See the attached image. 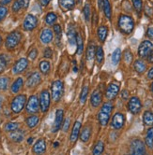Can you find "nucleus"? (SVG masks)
I'll list each match as a JSON object with an SVG mask.
<instances>
[{"mask_svg": "<svg viewBox=\"0 0 153 155\" xmlns=\"http://www.w3.org/2000/svg\"><path fill=\"white\" fill-rule=\"evenodd\" d=\"M113 108H114V106L112 102L110 101L105 102L101 107L100 112L98 114V120H99V123L102 126H106L108 124Z\"/></svg>", "mask_w": 153, "mask_h": 155, "instance_id": "nucleus-1", "label": "nucleus"}, {"mask_svg": "<svg viewBox=\"0 0 153 155\" xmlns=\"http://www.w3.org/2000/svg\"><path fill=\"white\" fill-rule=\"evenodd\" d=\"M118 28L123 34H130L134 28V19L128 15H120L118 19Z\"/></svg>", "mask_w": 153, "mask_h": 155, "instance_id": "nucleus-2", "label": "nucleus"}, {"mask_svg": "<svg viewBox=\"0 0 153 155\" xmlns=\"http://www.w3.org/2000/svg\"><path fill=\"white\" fill-rule=\"evenodd\" d=\"M26 102V96L25 94H19L13 98L12 101V105H10V108H12V112L14 113H20L23 110L25 105Z\"/></svg>", "mask_w": 153, "mask_h": 155, "instance_id": "nucleus-3", "label": "nucleus"}, {"mask_svg": "<svg viewBox=\"0 0 153 155\" xmlns=\"http://www.w3.org/2000/svg\"><path fill=\"white\" fill-rule=\"evenodd\" d=\"M21 38H22V35H21L20 32H18V31L12 32L7 37L6 43H5L6 48L8 50H12V49H14L18 45V44H19V42L21 41Z\"/></svg>", "mask_w": 153, "mask_h": 155, "instance_id": "nucleus-4", "label": "nucleus"}, {"mask_svg": "<svg viewBox=\"0 0 153 155\" xmlns=\"http://www.w3.org/2000/svg\"><path fill=\"white\" fill-rule=\"evenodd\" d=\"M52 97L54 102L60 100L64 93V84L61 81H56L52 84Z\"/></svg>", "mask_w": 153, "mask_h": 155, "instance_id": "nucleus-5", "label": "nucleus"}, {"mask_svg": "<svg viewBox=\"0 0 153 155\" xmlns=\"http://www.w3.org/2000/svg\"><path fill=\"white\" fill-rule=\"evenodd\" d=\"M130 151L132 154L135 155H142V154H146V147L144 142L141 139H134L130 143Z\"/></svg>", "mask_w": 153, "mask_h": 155, "instance_id": "nucleus-6", "label": "nucleus"}, {"mask_svg": "<svg viewBox=\"0 0 153 155\" xmlns=\"http://www.w3.org/2000/svg\"><path fill=\"white\" fill-rule=\"evenodd\" d=\"M151 52H153V43L149 40H145L139 45L138 55L141 58H147Z\"/></svg>", "mask_w": 153, "mask_h": 155, "instance_id": "nucleus-7", "label": "nucleus"}, {"mask_svg": "<svg viewBox=\"0 0 153 155\" xmlns=\"http://www.w3.org/2000/svg\"><path fill=\"white\" fill-rule=\"evenodd\" d=\"M128 109H129V111L134 115L138 114L142 109V103L140 99L136 96L130 97L128 102Z\"/></svg>", "mask_w": 153, "mask_h": 155, "instance_id": "nucleus-8", "label": "nucleus"}, {"mask_svg": "<svg viewBox=\"0 0 153 155\" xmlns=\"http://www.w3.org/2000/svg\"><path fill=\"white\" fill-rule=\"evenodd\" d=\"M40 107L42 112H46L50 107V94L47 90H43L40 95Z\"/></svg>", "mask_w": 153, "mask_h": 155, "instance_id": "nucleus-9", "label": "nucleus"}, {"mask_svg": "<svg viewBox=\"0 0 153 155\" xmlns=\"http://www.w3.org/2000/svg\"><path fill=\"white\" fill-rule=\"evenodd\" d=\"M118 93H119V84L116 82H112L107 87L106 92H105V96L108 100H114L117 96Z\"/></svg>", "mask_w": 153, "mask_h": 155, "instance_id": "nucleus-10", "label": "nucleus"}, {"mask_svg": "<svg viewBox=\"0 0 153 155\" xmlns=\"http://www.w3.org/2000/svg\"><path fill=\"white\" fill-rule=\"evenodd\" d=\"M124 124H125V116L120 112L116 113L112 118L111 126L116 130H119L124 126Z\"/></svg>", "mask_w": 153, "mask_h": 155, "instance_id": "nucleus-11", "label": "nucleus"}, {"mask_svg": "<svg viewBox=\"0 0 153 155\" xmlns=\"http://www.w3.org/2000/svg\"><path fill=\"white\" fill-rule=\"evenodd\" d=\"M37 25H38V19L34 15L28 14L25 18L23 27L26 31H32L33 29L36 28Z\"/></svg>", "mask_w": 153, "mask_h": 155, "instance_id": "nucleus-12", "label": "nucleus"}, {"mask_svg": "<svg viewBox=\"0 0 153 155\" xmlns=\"http://www.w3.org/2000/svg\"><path fill=\"white\" fill-rule=\"evenodd\" d=\"M40 108V102L36 95H31L26 105V111L28 113H37Z\"/></svg>", "mask_w": 153, "mask_h": 155, "instance_id": "nucleus-13", "label": "nucleus"}, {"mask_svg": "<svg viewBox=\"0 0 153 155\" xmlns=\"http://www.w3.org/2000/svg\"><path fill=\"white\" fill-rule=\"evenodd\" d=\"M28 66V60L26 58H21L19 59L12 68L13 74H20L25 71Z\"/></svg>", "mask_w": 153, "mask_h": 155, "instance_id": "nucleus-14", "label": "nucleus"}, {"mask_svg": "<svg viewBox=\"0 0 153 155\" xmlns=\"http://www.w3.org/2000/svg\"><path fill=\"white\" fill-rule=\"evenodd\" d=\"M41 81V77H40V74L39 72H34L32 73L27 79V81H26V86L28 88H33V87H36L37 85H39Z\"/></svg>", "mask_w": 153, "mask_h": 155, "instance_id": "nucleus-15", "label": "nucleus"}, {"mask_svg": "<svg viewBox=\"0 0 153 155\" xmlns=\"http://www.w3.org/2000/svg\"><path fill=\"white\" fill-rule=\"evenodd\" d=\"M103 102V94L100 90H95L90 97V103L93 107H98Z\"/></svg>", "mask_w": 153, "mask_h": 155, "instance_id": "nucleus-16", "label": "nucleus"}, {"mask_svg": "<svg viewBox=\"0 0 153 155\" xmlns=\"http://www.w3.org/2000/svg\"><path fill=\"white\" fill-rule=\"evenodd\" d=\"M64 120V111L62 109H57L56 112V118H54V132H57L61 127Z\"/></svg>", "mask_w": 153, "mask_h": 155, "instance_id": "nucleus-17", "label": "nucleus"}, {"mask_svg": "<svg viewBox=\"0 0 153 155\" xmlns=\"http://www.w3.org/2000/svg\"><path fill=\"white\" fill-rule=\"evenodd\" d=\"M40 41L43 43V44H49L53 38H54V34H53V32L52 30L46 28L44 30H42V32L40 33Z\"/></svg>", "mask_w": 153, "mask_h": 155, "instance_id": "nucleus-18", "label": "nucleus"}, {"mask_svg": "<svg viewBox=\"0 0 153 155\" xmlns=\"http://www.w3.org/2000/svg\"><path fill=\"white\" fill-rule=\"evenodd\" d=\"M33 152L36 154H41V153H44L46 150V143L44 141V139H39L33 147Z\"/></svg>", "mask_w": 153, "mask_h": 155, "instance_id": "nucleus-19", "label": "nucleus"}, {"mask_svg": "<svg viewBox=\"0 0 153 155\" xmlns=\"http://www.w3.org/2000/svg\"><path fill=\"white\" fill-rule=\"evenodd\" d=\"M81 126H82V124H81L80 121H78V120L75 121V124H74V125L72 127V132H71V137H70L71 142L74 143L76 140L78 139L80 131H81Z\"/></svg>", "mask_w": 153, "mask_h": 155, "instance_id": "nucleus-20", "label": "nucleus"}, {"mask_svg": "<svg viewBox=\"0 0 153 155\" xmlns=\"http://www.w3.org/2000/svg\"><path fill=\"white\" fill-rule=\"evenodd\" d=\"M91 136V127L89 125H86L83 128L80 134V139L82 142H87Z\"/></svg>", "mask_w": 153, "mask_h": 155, "instance_id": "nucleus-21", "label": "nucleus"}, {"mask_svg": "<svg viewBox=\"0 0 153 155\" xmlns=\"http://www.w3.org/2000/svg\"><path fill=\"white\" fill-rule=\"evenodd\" d=\"M76 3V0H59V5L63 10H71Z\"/></svg>", "mask_w": 153, "mask_h": 155, "instance_id": "nucleus-22", "label": "nucleus"}, {"mask_svg": "<svg viewBox=\"0 0 153 155\" xmlns=\"http://www.w3.org/2000/svg\"><path fill=\"white\" fill-rule=\"evenodd\" d=\"M102 6H103L104 15L106 16L107 19L110 20L112 16V8H111V5H110V2H109V0H103Z\"/></svg>", "mask_w": 153, "mask_h": 155, "instance_id": "nucleus-23", "label": "nucleus"}, {"mask_svg": "<svg viewBox=\"0 0 153 155\" xmlns=\"http://www.w3.org/2000/svg\"><path fill=\"white\" fill-rule=\"evenodd\" d=\"M28 5V0H16L12 5V10L14 12H18L23 8H26Z\"/></svg>", "mask_w": 153, "mask_h": 155, "instance_id": "nucleus-24", "label": "nucleus"}, {"mask_svg": "<svg viewBox=\"0 0 153 155\" xmlns=\"http://www.w3.org/2000/svg\"><path fill=\"white\" fill-rule=\"evenodd\" d=\"M134 70L139 73V74H143L146 69H147V65L146 64L144 63V61L142 60H136L134 64Z\"/></svg>", "mask_w": 153, "mask_h": 155, "instance_id": "nucleus-25", "label": "nucleus"}, {"mask_svg": "<svg viewBox=\"0 0 153 155\" xmlns=\"http://www.w3.org/2000/svg\"><path fill=\"white\" fill-rule=\"evenodd\" d=\"M143 121L146 126H152L153 125V113L149 111V110L145 111L143 115Z\"/></svg>", "mask_w": 153, "mask_h": 155, "instance_id": "nucleus-26", "label": "nucleus"}, {"mask_svg": "<svg viewBox=\"0 0 153 155\" xmlns=\"http://www.w3.org/2000/svg\"><path fill=\"white\" fill-rule=\"evenodd\" d=\"M23 84H24L23 79H22V78H18V79L12 83V87H10V90H12V92L13 94H17L22 89V87H23Z\"/></svg>", "mask_w": 153, "mask_h": 155, "instance_id": "nucleus-27", "label": "nucleus"}, {"mask_svg": "<svg viewBox=\"0 0 153 155\" xmlns=\"http://www.w3.org/2000/svg\"><path fill=\"white\" fill-rule=\"evenodd\" d=\"M10 138H12V140L15 141V142H21L23 141L24 137H25V134L22 131H19L18 129L12 132V134H10Z\"/></svg>", "mask_w": 153, "mask_h": 155, "instance_id": "nucleus-28", "label": "nucleus"}, {"mask_svg": "<svg viewBox=\"0 0 153 155\" xmlns=\"http://www.w3.org/2000/svg\"><path fill=\"white\" fill-rule=\"evenodd\" d=\"M107 34H108V29L106 26L102 25L98 29V38H99L101 42H104L106 38H107Z\"/></svg>", "mask_w": 153, "mask_h": 155, "instance_id": "nucleus-29", "label": "nucleus"}, {"mask_svg": "<svg viewBox=\"0 0 153 155\" xmlns=\"http://www.w3.org/2000/svg\"><path fill=\"white\" fill-rule=\"evenodd\" d=\"M40 121V119L37 115H32L30 117H28L26 120V125L29 127V128H34L35 126H37V124H39Z\"/></svg>", "mask_w": 153, "mask_h": 155, "instance_id": "nucleus-30", "label": "nucleus"}, {"mask_svg": "<svg viewBox=\"0 0 153 155\" xmlns=\"http://www.w3.org/2000/svg\"><path fill=\"white\" fill-rule=\"evenodd\" d=\"M95 45L93 44H90V45L87 47V50H86V60L89 62H92V60L94 59L95 57Z\"/></svg>", "mask_w": 153, "mask_h": 155, "instance_id": "nucleus-31", "label": "nucleus"}, {"mask_svg": "<svg viewBox=\"0 0 153 155\" xmlns=\"http://www.w3.org/2000/svg\"><path fill=\"white\" fill-rule=\"evenodd\" d=\"M76 45H77V51H76V53L78 55H81L84 51V42H83V38H82L81 35H79V34L76 35Z\"/></svg>", "mask_w": 153, "mask_h": 155, "instance_id": "nucleus-32", "label": "nucleus"}, {"mask_svg": "<svg viewBox=\"0 0 153 155\" xmlns=\"http://www.w3.org/2000/svg\"><path fill=\"white\" fill-rule=\"evenodd\" d=\"M51 69V64L48 61H41L40 63V70L42 74H48Z\"/></svg>", "mask_w": 153, "mask_h": 155, "instance_id": "nucleus-33", "label": "nucleus"}, {"mask_svg": "<svg viewBox=\"0 0 153 155\" xmlns=\"http://www.w3.org/2000/svg\"><path fill=\"white\" fill-rule=\"evenodd\" d=\"M104 150V144L103 141H98L96 143V145L94 146V149L92 150V153L93 154H96V155H99V154H102Z\"/></svg>", "mask_w": 153, "mask_h": 155, "instance_id": "nucleus-34", "label": "nucleus"}, {"mask_svg": "<svg viewBox=\"0 0 153 155\" xmlns=\"http://www.w3.org/2000/svg\"><path fill=\"white\" fill-rule=\"evenodd\" d=\"M120 58H121V51H120V49H116L112 54V63L114 65H116L119 61H120Z\"/></svg>", "mask_w": 153, "mask_h": 155, "instance_id": "nucleus-35", "label": "nucleus"}, {"mask_svg": "<svg viewBox=\"0 0 153 155\" xmlns=\"http://www.w3.org/2000/svg\"><path fill=\"white\" fill-rule=\"evenodd\" d=\"M95 55H96V60L99 64H102L103 61V58H104V52H103V50L101 46L97 47L96 48V52H95Z\"/></svg>", "mask_w": 153, "mask_h": 155, "instance_id": "nucleus-36", "label": "nucleus"}, {"mask_svg": "<svg viewBox=\"0 0 153 155\" xmlns=\"http://www.w3.org/2000/svg\"><path fill=\"white\" fill-rule=\"evenodd\" d=\"M57 20V16L56 13H54V12H49L45 17V21L48 25H54V23H56Z\"/></svg>", "mask_w": 153, "mask_h": 155, "instance_id": "nucleus-37", "label": "nucleus"}, {"mask_svg": "<svg viewBox=\"0 0 153 155\" xmlns=\"http://www.w3.org/2000/svg\"><path fill=\"white\" fill-rule=\"evenodd\" d=\"M76 35H77V33L75 32V30L73 28H71L68 32V39L70 41V43L71 45H74L76 44Z\"/></svg>", "mask_w": 153, "mask_h": 155, "instance_id": "nucleus-38", "label": "nucleus"}, {"mask_svg": "<svg viewBox=\"0 0 153 155\" xmlns=\"http://www.w3.org/2000/svg\"><path fill=\"white\" fill-rule=\"evenodd\" d=\"M9 87V78L1 77L0 78V90L5 91Z\"/></svg>", "mask_w": 153, "mask_h": 155, "instance_id": "nucleus-39", "label": "nucleus"}, {"mask_svg": "<svg viewBox=\"0 0 153 155\" xmlns=\"http://www.w3.org/2000/svg\"><path fill=\"white\" fill-rule=\"evenodd\" d=\"M87 94H89V86H84L83 90L81 92V94H80V101L81 103H85L87 99Z\"/></svg>", "mask_w": 153, "mask_h": 155, "instance_id": "nucleus-40", "label": "nucleus"}, {"mask_svg": "<svg viewBox=\"0 0 153 155\" xmlns=\"http://www.w3.org/2000/svg\"><path fill=\"white\" fill-rule=\"evenodd\" d=\"M19 128V124L17 123H8L5 126V130L7 132H13Z\"/></svg>", "mask_w": 153, "mask_h": 155, "instance_id": "nucleus-41", "label": "nucleus"}, {"mask_svg": "<svg viewBox=\"0 0 153 155\" xmlns=\"http://www.w3.org/2000/svg\"><path fill=\"white\" fill-rule=\"evenodd\" d=\"M7 64H8V62H7L6 57L4 55L0 54V73L5 71V69L7 68Z\"/></svg>", "mask_w": 153, "mask_h": 155, "instance_id": "nucleus-42", "label": "nucleus"}, {"mask_svg": "<svg viewBox=\"0 0 153 155\" xmlns=\"http://www.w3.org/2000/svg\"><path fill=\"white\" fill-rule=\"evenodd\" d=\"M133 4L136 12L138 13H141L142 8H143V1L142 0H133Z\"/></svg>", "mask_w": 153, "mask_h": 155, "instance_id": "nucleus-43", "label": "nucleus"}, {"mask_svg": "<svg viewBox=\"0 0 153 155\" xmlns=\"http://www.w3.org/2000/svg\"><path fill=\"white\" fill-rule=\"evenodd\" d=\"M84 15L85 18V21H89L90 20V15H91V10H90V6L89 4H85L84 8Z\"/></svg>", "mask_w": 153, "mask_h": 155, "instance_id": "nucleus-44", "label": "nucleus"}, {"mask_svg": "<svg viewBox=\"0 0 153 155\" xmlns=\"http://www.w3.org/2000/svg\"><path fill=\"white\" fill-rule=\"evenodd\" d=\"M54 34L57 36V41H60V38H61V34H62V30H61V27L59 25H54Z\"/></svg>", "mask_w": 153, "mask_h": 155, "instance_id": "nucleus-45", "label": "nucleus"}, {"mask_svg": "<svg viewBox=\"0 0 153 155\" xmlns=\"http://www.w3.org/2000/svg\"><path fill=\"white\" fill-rule=\"evenodd\" d=\"M124 59L127 64H130L133 61V53L130 52V50H126L124 52Z\"/></svg>", "mask_w": 153, "mask_h": 155, "instance_id": "nucleus-46", "label": "nucleus"}, {"mask_svg": "<svg viewBox=\"0 0 153 155\" xmlns=\"http://www.w3.org/2000/svg\"><path fill=\"white\" fill-rule=\"evenodd\" d=\"M8 14V8L4 6H0V21H1Z\"/></svg>", "mask_w": 153, "mask_h": 155, "instance_id": "nucleus-47", "label": "nucleus"}, {"mask_svg": "<svg viewBox=\"0 0 153 155\" xmlns=\"http://www.w3.org/2000/svg\"><path fill=\"white\" fill-rule=\"evenodd\" d=\"M37 56H38V51H37V49H32L29 51V53H28V57L31 60H35L37 58Z\"/></svg>", "mask_w": 153, "mask_h": 155, "instance_id": "nucleus-48", "label": "nucleus"}, {"mask_svg": "<svg viewBox=\"0 0 153 155\" xmlns=\"http://www.w3.org/2000/svg\"><path fill=\"white\" fill-rule=\"evenodd\" d=\"M145 142H146V145L148 146V148H149L150 150L153 149V138H151V137L146 136V137H145Z\"/></svg>", "mask_w": 153, "mask_h": 155, "instance_id": "nucleus-49", "label": "nucleus"}, {"mask_svg": "<svg viewBox=\"0 0 153 155\" xmlns=\"http://www.w3.org/2000/svg\"><path fill=\"white\" fill-rule=\"evenodd\" d=\"M53 56V51L51 48H46L44 51V57L45 58H52Z\"/></svg>", "mask_w": 153, "mask_h": 155, "instance_id": "nucleus-50", "label": "nucleus"}, {"mask_svg": "<svg viewBox=\"0 0 153 155\" xmlns=\"http://www.w3.org/2000/svg\"><path fill=\"white\" fill-rule=\"evenodd\" d=\"M69 127H70V119H66L65 120V123H64V125H63V131L64 132H67L69 130Z\"/></svg>", "mask_w": 153, "mask_h": 155, "instance_id": "nucleus-51", "label": "nucleus"}, {"mask_svg": "<svg viewBox=\"0 0 153 155\" xmlns=\"http://www.w3.org/2000/svg\"><path fill=\"white\" fill-rule=\"evenodd\" d=\"M147 36L150 38V39H153V27H149L147 31Z\"/></svg>", "mask_w": 153, "mask_h": 155, "instance_id": "nucleus-52", "label": "nucleus"}, {"mask_svg": "<svg viewBox=\"0 0 153 155\" xmlns=\"http://www.w3.org/2000/svg\"><path fill=\"white\" fill-rule=\"evenodd\" d=\"M147 136H148V137H151V138H153V125H152V126L148 130Z\"/></svg>", "mask_w": 153, "mask_h": 155, "instance_id": "nucleus-53", "label": "nucleus"}, {"mask_svg": "<svg viewBox=\"0 0 153 155\" xmlns=\"http://www.w3.org/2000/svg\"><path fill=\"white\" fill-rule=\"evenodd\" d=\"M39 1H40V5H41V6L46 7V6L50 3L51 0H39Z\"/></svg>", "mask_w": 153, "mask_h": 155, "instance_id": "nucleus-54", "label": "nucleus"}, {"mask_svg": "<svg viewBox=\"0 0 153 155\" xmlns=\"http://www.w3.org/2000/svg\"><path fill=\"white\" fill-rule=\"evenodd\" d=\"M121 96H122V98L124 99V100H126V99H128V96H129V92H128L127 90L122 91V93H121Z\"/></svg>", "mask_w": 153, "mask_h": 155, "instance_id": "nucleus-55", "label": "nucleus"}, {"mask_svg": "<svg viewBox=\"0 0 153 155\" xmlns=\"http://www.w3.org/2000/svg\"><path fill=\"white\" fill-rule=\"evenodd\" d=\"M148 78L149 80H153V68H150L148 72Z\"/></svg>", "mask_w": 153, "mask_h": 155, "instance_id": "nucleus-56", "label": "nucleus"}, {"mask_svg": "<svg viewBox=\"0 0 153 155\" xmlns=\"http://www.w3.org/2000/svg\"><path fill=\"white\" fill-rule=\"evenodd\" d=\"M147 59H148V63H150V64H153V52H151L148 56L147 57Z\"/></svg>", "mask_w": 153, "mask_h": 155, "instance_id": "nucleus-57", "label": "nucleus"}, {"mask_svg": "<svg viewBox=\"0 0 153 155\" xmlns=\"http://www.w3.org/2000/svg\"><path fill=\"white\" fill-rule=\"evenodd\" d=\"M10 2H12V0H1V1H0V4L1 5H8V4H9Z\"/></svg>", "mask_w": 153, "mask_h": 155, "instance_id": "nucleus-58", "label": "nucleus"}, {"mask_svg": "<svg viewBox=\"0 0 153 155\" xmlns=\"http://www.w3.org/2000/svg\"><path fill=\"white\" fill-rule=\"evenodd\" d=\"M32 142H33V138H32V137H29L28 140H27V143H28V144H32Z\"/></svg>", "mask_w": 153, "mask_h": 155, "instance_id": "nucleus-59", "label": "nucleus"}, {"mask_svg": "<svg viewBox=\"0 0 153 155\" xmlns=\"http://www.w3.org/2000/svg\"><path fill=\"white\" fill-rule=\"evenodd\" d=\"M58 146H59V143H58V142H54V148H57Z\"/></svg>", "mask_w": 153, "mask_h": 155, "instance_id": "nucleus-60", "label": "nucleus"}, {"mask_svg": "<svg viewBox=\"0 0 153 155\" xmlns=\"http://www.w3.org/2000/svg\"><path fill=\"white\" fill-rule=\"evenodd\" d=\"M78 71V68H77V66H76V64H74V68H73V72H77Z\"/></svg>", "mask_w": 153, "mask_h": 155, "instance_id": "nucleus-61", "label": "nucleus"}, {"mask_svg": "<svg viewBox=\"0 0 153 155\" xmlns=\"http://www.w3.org/2000/svg\"><path fill=\"white\" fill-rule=\"evenodd\" d=\"M151 92H152V94H153V82H152V84H151Z\"/></svg>", "mask_w": 153, "mask_h": 155, "instance_id": "nucleus-62", "label": "nucleus"}, {"mask_svg": "<svg viewBox=\"0 0 153 155\" xmlns=\"http://www.w3.org/2000/svg\"><path fill=\"white\" fill-rule=\"evenodd\" d=\"M1 42H2V38H1V36H0V45H1Z\"/></svg>", "mask_w": 153, "mask_h": 155, "instance_id": "nucleus-63", "label": "nucleus"}, {"mask_svg": "<svg viewBox=\"0 0 153 155\" xmlns=\"http://www.w3.org/2000/svg\"><path fill=\"white\" fill-rule=\"evenodd\" d=\"M1 101H2V99L0 98V106H1V104H2V102H1Z\"/></svg>", "mask_w": 153, "mask_h": 155, "instance_id": "nucleus-64", "label": "nucleus"}]
</instances>
